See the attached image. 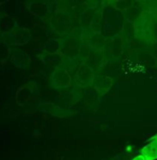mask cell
<instances>
[{"label":"cell","instance_id":"cell-3","mask_svg":"<svg viewBox=\"0 0 157 160\" xmlns=\"http://www.w3.org/2000/svg\"><path fill=\"white\" fill-rule=\"evenodd\" d=\"M132 160H145L144 158H143L141 155H138V156H136V157H134V158Z\"/></svg>","mask_w":157,"mask_h":160},{"label":"cell","instance_id":"cell-1","mask_svg":"<svg viewBox=\"0 0 157 160\" xmlns=\"http://www.w3.org/2000/svg\"><path fill=\"white\" fill-rule=\"evenodd\" d=\"M140 155L145 160H156L157 159V135L151 137L141 148Z\"/></svg>","mask_w":157,"mask_h":160},{"label":"cell","instance_id":"cell-2","mask_svg":"<svg viewBox=\"0 0 157 160\" xmlns=\"http://www.w3.org/2000/svg\"><path fill=\"white\" fill-rule=\"evenodd\" d=\"M99 80L102 81V86L99 89V91L101 92L102 94H105V93L108 92L110 89H111L113 81L111 78H109V77H101Z\"/></svg>","mask_w":157,"mask_h":160}]
</instances>
